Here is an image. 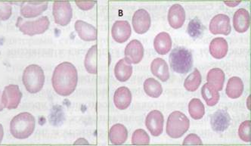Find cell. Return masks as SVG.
<instances>
[{"mask_svg": "<svg viewBox=\"0 0 251 146\" xmlns=\"http://www.w3.org/2000/svg\"><path fill=\"white\" fill-rule=\"evenodd\" d=\"M154 47L159 55H164L168 53L172 48V40L170 34L166 32L157 34L154 39Z\"/></svg>", "mask_w": 251, "mask_h": 146, "instance_id": "7402d4cb", "label": "cell"}, {"mask_svg": "<svg viewBox=\"0 0 251 146\" xmlns=\"http://www.w3.org/2000/svg\"><path fill=\"white\" fill-rule=\"evenodd\" d=\"M124 59L129 64H139L144 56L143 46L137 40H133L126 46L125 49Z\"/></svg>", "mask_w": 251, "mask_h": 146, "instance_id": "7c38bea8", "label": "cell"}, {"mask_svg": "<svg viewBox=\"0 0 251 146\" xmlns=\"http://www.w3.org/2000/svg\"><path fill=\"white\" fill-rule=\"evenodd\" d=\"M50 22L48 17L43 16L37 21L27 22L19 17L17 21V27L26 35L34 36L42 34L48 30Z\"/></svg>", "mask_w": 251, "mask_h": 146, "instance_id": "8992f818", "label": "cell"}, {"mask_svg": "<svg viewBox=\"0 0 251 146\" xmlns=\"http://www.w3.org/2000/svg\"><path fill=\"white\" fill-rule=\"evenodd\" d=\"M225 79V73L220 68H213L207 73V83L213 86L217 91L223 90Z\"/></svg>", "mask_w": 251, "mask_h": 146, "instance_id": "484cf974", "label": "cell"}, {"mask_svg": "<svg viewBox=\"0 0 251 146\" xmlns=\"http://www.w3.org/2000/svg\"><path fill=\"white\" fill-rule=\"evenodd\" d=\"M75 30L79 38L84 41H95L97 40L98 32L96 27L83 21H76L75 23Z\"/></svg>", "mask_w": 251, "mask_h": 146, "instance_id": "e0dca14e", "label": "cell"}, {"mask_svg": "<svg viewBox=\"0 0 251 146\" xmlns=\"http://www.w3.org/2000/svg\"><path fill=\"white\" fill-rule=\"evenodd\" d=\"M144 90L149 97L157 98L163 93L162 86L154 78H149L144 82Z\"/></svg>", "mask_w": 251, "mask_h": 146, "instance_id": "f1b7e54d", "label": "cell"}, {"mask_svg": "<svg viewBox=\"0 0 251 146\" xmlns=\"http://www.w3.org/2000/svg\"><path fill=\"white\" fill-rule=\"evenodd\" d=\"M36 121L34 117L28 112L16 115L10 123V132L15 138L25 140L31 136L34 131Z\"/></svg>", "mask_w": 251, "mask_h": 146, "instance_id": "7a4b0ae2", "label": "cell"}, {"mask_svg": "<svg viewBox=\"0 0 251 146\" xmlns=\"http://www.w3.org/2000/svg\"><path fill=\"white\" fill-rule=\"evenodd\" d=\"M190 122L181 111H174L167 119V133L173 139L182 137L189 129Z\"/></svg>", "mask_w": 251, "mask_h": 146, "instance_id": "5b68a950", "label": "cell"}, {"mask_svg": "<svg viewBox=\"0 0 251 146\" xmlns=\"http://www.w3.org/2000/svg\"><path fill=\"white\" fill-rule=\"evenodd\" d=\"M170 67L174 72L185 73L190 72L193 65V58L191 51L187 49L178 47L174 49L170 55Z\"/></svg>", "mask_w": 251, "mask_h": 146, "instance_id": "3957f363", "label": "cell"}, {"mask_svg": "<svg viewBox=\"0 0 251 146\" xmlns=\"http://www.w3.org/2000/svg\"><path fill=\"white\" fill-rule=\"evenodd\" d=\"M203 25L199 19H192L188 25V33L192 38L201 37L203 32Z\"/></svg>", "mask_w": 251, "mask_h": 146, "instance_id": "1f68e13d", "label": "cell"}, {"mask_svg": "<svg viewBox=\"0 0 251 146\" xmlns=\"http://www.w3.org/2000/svg\"><path fill=\"white\" fill-rule=\"evenodd\" d=\"M12 13V7L8 2H0V20L6 21Z\"/></svg>", "mask_w": 251, "mask_h": 146, "instance_id": "e575fe53", "label": "cell"}, {"mask_svg": "<svg viewBox=\"0 0 251 146\" xmlns=\"http://www.w3.org/2000/svg\"><path fill=\"white\" fill-rule=\"evenodd\" d=\"M22 98V93L17 85H9L4 89L2 102L4 108L15 109L18 108Z\"/></svg>", "mask_w": 251, "mask_h": 146, "instance_id": "ba28073f", "label": "cell"}, {"mask_svg": "<svg viewBox=\"0 0 251 146\" xmlns=\"http://www.w3.org/2000/svg\"><path fill=\"white\" fill-rule=\"evenodd\" d=\"M78 82L76 68L70 62H63L55 68L51 83L53 88L62 97H68L75 92Z\"/></svg>", "mask_w": 251, "mask_h": 146, "instance_id": "6da1fadb", "label": "cell"}, {"mask_svg": "<svg viewBox=\"0 0 251 146\" xmlns=\"http://www.w3.org/2000/svg\"><path fill=\"white\" fill-rule=\"evenodd\" d=\"M188 111L189 115L193 119H201L204 116V105L199 98H193L188 104Z\"/></svg>", "mask_w": 251, "mask_h": 146, "instance_id": "4dcf8cb0", "label": "cell"}, {"mask_svg": "<svg viewBox=\"0 0 251 146\" xmlns=\"http://www.w3.org/2000/svg\"><path fill=\"white\" fill-rule=\"evenodd\" d=\"M226 5H228V7H235L236 5H239L241 3V1H238V2H224Z\"/></svg>", "mask_w": 251, "mask_h": 146, "instance_id": "74e56055", "label": "cell"}, {"mask_svg": "<svg viewBox=\"0 0 251 146\" xmlns=\"http://www.w3.org/2000/svg\"><path fill=\"white\" fill-rule=\"evenodd\" d=\"M167 19L173 28L178 29L182 27L185 21V12L183 7L179 4L173 5L169 10Z\"/></svg>", "mask_w": 251, "mask_h": 146, "instance_id": "2e32d148", "label": "cell"}, {"mask_svg": "<svg viewBox=\"0 0 251 146\" xmlns=\"http://www.w3.org/2000/svg\"><path fill=\"white\" fill-rule=\"evenodd\" d=\"M164 118L163 114L157 110L151 111L146 119V127L152 136H159L164 130Z\"/></svg>", "mask_w": 251, "mask_h": 146, "instance_id": "9c48e42d", "label": "cell"}, {"mask_svg": "<svg viewBox=\"0 0 251 146\" xmlns=\"http://www.w3.org/2000/svg\"><path fill=\"white\" fill-rule=\"evenodd\" d=\"M96 2L93 1H89V2H76V5L79 7L82 10L87 11L90 10L91 8L94 7Z\"/></svg>", "mask_w": 251, "mask_h": 146, "instance_id": "8d00e7d4", "label": "cell"}, {"mask_svg": "<svg viewBox=\"0 0 251 146\" xmlns=\"http://www.w3.org/2000/svg\"><path fill=\"white\" fill-rule=\"evenodd\" d=\"M128 138L127 129L121 123L114 125L109 132V139L113 145H122Z\"/></svg>", "mask_w": 251, "mask_h": 146, "instance_id": "603a6c76", "label": "cell"}, {"mask_svg": "<svg viewBox=\"0 0 251 146\" xmlns=\"http://www.w3.org/2000/svg\"><path fill=\"white\" fill-rule=\"evenodd\" d=\"M250 130H251V121H246L240 125L239 129H238V135L242 141L246 142V143L251 142Z\"/></svg>", "mask_w": 251, "mask_h": 146, "instance_id": "836d02e7", "label": "cell"}, {"mask_svg": "<svg viewBox=\"0 0 251 146\" xmlns=\"http://www.w3.org/2000/svg\"><path fill=\"white\" fill-rule=\"evenodd\" d=\"M210 31L215 35H229L231 31L229 17L224 14H219L213 17L210 23Z\"/></svg>", "mask_w": 251, "mask_h": 146, "instance_id": "30bf717a", "label": "cell"}, {"mask_svg": "<svg viewBox=\"0 0 251 146\" xmlns=\"http://www.w3.org/2000/svg\"><path fill=\"white\" fill-rule=\"evenodd\" d=\"M231 122V118L225 110L216 111L211 117L212 129L215 132L222 133L228 129Z\"/></svg>", "mask_w": 251, "mask_h": 146, "instance_id": "9a60e30c", "label": "cell"}, {"mask_svg": "<svg viewBox=\"0 0 251 146\" xmlns=\"http://www.w3.org/2000/svg\"><path fill=\"white\" fill-rule=\"evenodd\" d=\"M201 94L208 106H214L220 101V93L209 83L203 85L201 89Z\"/></svg>", "mask_w": 251, "mask_h": 146, "instance_id": "4316f807", "label": "cell"}, {"mask_svg": "<svg viewBox=\"0 0 251 146\" xmlns=\"http://www.w3.org/2000/svg\"><path fill=\"white\" fill-rule=\"evenodd\" d=\"M97 49V45L93 46L89 49L85 58V68L91 74H96L98 73Z\"/></svg>", "mask_w": 251, "mask_h": 146, "instance_id": "83f0119b", "label": "cell"}, {"mask_svg": "<svg viewBox=\"0 0 251 146\" xmlns=\"http://www.w3.org/2000/svg\"><path fill=\"white\" fill-rule=\"evenodd\" d=\"M182 144L184 146H185V145H203V143H202V140H201L200 137L198 135L192 133V134L188 135V136L185 137Z\"/></svg>", "mask_w": 251, "mask_h": 146, "instance_id": "d590c367", "label": "cell"}, {"mask_svg": "<svg viewBox=\"0 0 251 146\" xmlns=\"http://www.w3.org/2000/svg\"><path fill=\"white\" fill-rule=\"evenodd\" d=\"M47 8V2H24L21 8V14L26 19H32L41 15Z\"/></svg>", "mask_w": 251, "mask_h": 146, "instance_id": "ac0fdd59", "label": "cell"}, {"mask_svg": "<svg viewBox=\"0 0 251 146\" xmlns=\"http://www.w3.org/2000/svg\"><path fill=\"white\" fill-rule=\"evenodd\" d=\"M226 92L230 98L236 99L239 98L244 92L243 81L238 76H233L228 80Z\"/></svg>", "mask_w": 251, "mask_h": 146, "instance_id": "cb8c5ba5", "label": "cell"}, {"mask_svg": "<svg viewBox=\"0 0 251 146\" xmlns=\"http://www.w3.org/2000/svg\"><path fill=\"white\" fill-rule=\"evenodd\" d=\"M132 30L127 21H118L113 25L111 35L118 44H124L129 40Z\"/></svg>", "mask_w": 251, "mask_h": 146, "instance_id": "4fadbf2b", "label": "cell"}, {"mask_svg": "<svg viewBox=\"0 0 251 146\" xmlns=\"http://www.w3.org/2000/svg\"><path fill=\"white\" fill-rule=\"evenodd\" d=\"M228 46L226 40L222 37L213 39L210 44V53L217 59H222L228 53Z\"/></svg>", "mask_w": 251, "mask_h": 146, "instance_id": "ffe728a7", "label": "cell"}, {"mask_svg": "<svg viewBox=\"0 0 251 146\" xmlns=\"http://www.w3.org/2000/svg\"><path fill=\"white\" fill-rule=\"evenodd\" d=\"M151 71L161 81H167L170 78L168 65L163 58H155L151 65Z\"/></svg>", "mask_w": 251, "mask_h": 146, "instance_id": "44dd1931", "label": "cell"}, {"mask_svg": "<svg viewBox=\"0 0 251 146\" xmlns=\"http://www.w3.org/2000/svg\"><path fill=\"white\" fill-rule=\"evenodd\" d=\"M251 25V16L245 8H239L233 16V26L238 33L248 31Z\"/></svg>", "mask_w": 251, "mask_h": 146, "instance_id": "5bb4252c", "label": "cell"}, {"mask_svg": "<svg viewBox=\"0 0 251 146\" xmlns=\"http://www.w3.org/2000/svg\"><path fill=\"white\" fill-rule=\"evenodd\" d=\"M4 105L2 102V97H1V93H0V111H2Z\"/></svg>", "mask_w": 251, "mask_h": 146, "instance_id": "ab89813d", "label": "cell"}, {"mask_svg": "<svg viewBox=\"0 0 251 146\" xmlns=\"http://www.w3.org/2000/svg\"><path fill=\"white\" fill-rule=\"evenodd\" d=\"M202 77L200 72L198 69H195L184 82V87L185 90L188 92H195L200 87L201 83Z\"/></svg>", "mask_w": 251, "mask_h": 146, "instance_id": "f546056e", "label": "cell"}, {"mask_svg": "<svg viewBox=\"0 0 251 146\" xmlns=\"http://www.w3.org/2000/svg\"><path fill=\"white\" fill-rule=\"evenodd\" d=\"M3 127H2V124L0 123V144L2 143V139H3Z\"/></svg>", "mask_w": 251, "mask_h": 146, "instance_id": "f35d334b", "label": "cell"}, {"mask_svg": "<svg viewBox=\"0 0 251 146\" xmlns=\"http://www.w3.org/2000/svg\"><path fill=\"white\" fill-rule=\"evenodd\" d=\"M132 73V67L125 59L120 60L115 65L114 75L117 80L121 82L127 81Z\"/></svg>", "mask_w": 251, "mask_h": 146, "instance_id": "d4e9b609", "label": "cell"}, {"mask_svg": "<svg viewBox=\"0 0 251 146\" xmlns=\"http://www.w3.org/2000/svg\"><path fill=\"white\" fill-rule=\"evenodd\" d=\"M22 80L25 88L29 93H39L44 86V72L39 65H30L24 72Z\"/></svg>", "mask_w": 251, "mask_h": 146, "instance_id": "277c9868", "label": "cell"}, {"mask_svg": "<svg viewBox=\"0 0 251 146\" xmlns=\"http://www.w3.org/2000/svg\"><path fill=\"white\" fill-rule=\"evenodd\" d=\"M132 22L135 32L139 34H143L150 28L151 19L147 11L139 9L134 13Z\"/></svg>", "mask_w": 251, "mask_h": 146, "instance_id": "8fae6325", "label": "cell"}, {"mask_svg": "<svg viewBox=\"0 0 251 146\" xmlns=\"http://www.w3.org/2000/svg\"><path fill=\"white\" fill-rule=\"evenodd\" d=\"M131 101H132V93L127 87H120L116 90L114 95V102L118 109H126L130 105Z\"/></svg>", "mask_w": 251, "mask_h": 146, "instance_id": "d6986e66", "label": "cell"}, {"mask_svg": "<svg viewBox=\"0 0 251 146\" xmlns=\"http://www.w3.org/2000/svg\"><path fill=\"white\" fill-rule=\"evenodd\" d=\"M150 143V137L144 130L139 129L134 132L132 136V144L149 145Z\"/></svg>", "mask_w": 251, "mask_h": 146, "instance_id": "d6a6232c", "label": "cell"}, {"mask_svg": "<svg viewBox=\"0 0 251 146\" xmlns=\"http://www.w3.org/2000/svg\"><path fill=\"white\" fill-rule=\"evenodd\" d=\"M52 13L55 23L62 27L67 26L73 17V10L69 2H54Z\"/></svg>", "mask_w": 251, "mask_h": 146, "instance_id": "52a82bcc", "label": "cell"}]
</instances>
